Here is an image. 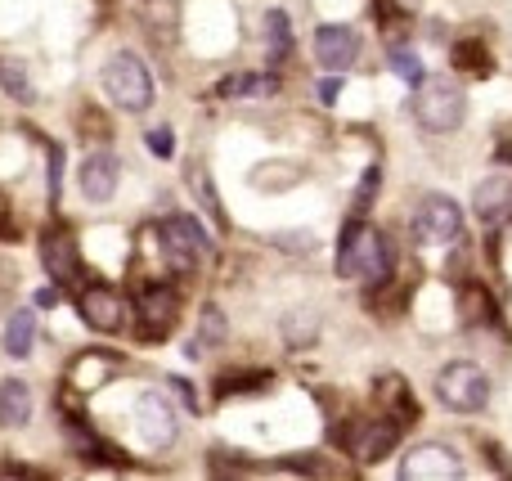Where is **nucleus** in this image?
<instances>
[{
    "instance_id": "nucleus-25",
    "label": "nucleus",
    "mask_w": 512,
    "mask_h": 481,
    "mask_svg": "<svg viewBox=\"0 0 512 481\" xmlns=\"http://www.w3.org/2000/svg\"><path fill=\"white\" fill-rule=\"evenodd\" d=\"M382 401L396 405V414L405 419V414H414V396L400 387V378H382Z\"/></svg>"
},
{
    "instance_id": "nucleus-3",
    "label": "nucleus",
    "mask_w": 512,
    "mask_h": 481,
    "mask_svg": "<svg viewBox=\"0 0 512 481\" xmlns=\"http://www.w3.org/2000/svg\"><path fill=\"white\" fill-rule=\"evenodd\" d=\"M463 113H468V99H463V90L454 86V81H423L414 95V117L423 131L432 135H450L463 126Z\"/></svg>"
},
{
    "instance_id": "nucleus-6",
    "label": "nucleus",
    "mask_w": 512,
    "mask_h": 481,
    "mask_svg": "<svg viewBox=\"0 0 512 481\" xmlns=\"http://www.w3.org/2000/svg\"><path fill=\"white\" fill-rule=\"evenodd\" d=\"M158 243H162V257H167L171 270H194L198 257L212 248L207 230L198 225V216H167L158 225Z\"/></svg>"
},
{
    "instance_id": "nucleus-11",
    "label": "nucleus",
    "mask_w": 512,
    "mask_h": 481,
    "mask_svg": "<svg viewBox=\"0 0 512 481\" xmlns=\"http://www.w3.org/2000/svg\"><path fill=\"white\" fill-rule=\"evenodd\" d=\"M400 441V428L391 419H364V423H351V432H346V450H351V459H360V464H378V459H387L391 450H396Z\"/></svg>"
},
{
    "instance_id": "nucleus-16",
    "label": "nucleus",
    "mask_w": 512,
    "mask_h": 481,
    "mask_svg": "<svg viewBox=\"0 0 512 481\" xmlns=\"http://www.w3.org/2000/svg\"><path fill=\"white\" fill-rule=\"evenodd\" d=\"M32 387L23 378H5L0 383V428H27L32 423Z\"/></svg>"
},
{
    "instance_id": "nucleus-30",
    "label": "nucleus",
    "mask_w": 512,
    "mask_h": 481,
    "mask_svg": "<svg viewBox=\"0 0 512 481\" xmlns=\"http://www.w3.org/2000/svg\"><path fill=\"white\" fill-rule=\"evenodd\" d=\"M194 185L203 189V207H207V212H212V221L225 230V212H221V203H216V194H212V185H207V176H194Z\"/></svg>"
},
{
    "instance_id": "nucleus-10",
    "label": "nucleus",
    "mask_w": 512,
    "mask_h": 481,
    "mask_svg": "<svg viewBox=\"0 0 512 481\" xmlns=\"http://www.w3.org/2000/svg\"><path fill=\"white\" fill-rule=\"evenodd\" d=\"M41 261H45V270H50V279L59 288L81 284V252H77V243H72V234L63 230V225H54V230L41 234Z\"/></svg>"
},
{
    "instance_id": "nucleus-34",
    "label": "nucleus",
    "mask_w": 512,
    "mask_h": 481,
    "mask_svg": "<svg viewBox=\"0 0 512 481\" xmlns=\"http://www.w3.org/2000/svg\"><path fill=\"white\" fill-rule=\"evenodd\" d=\"M310 243H315V239H310V234H301V239H297V234H283V239H279V248H301V252H306Z\"/></svg>"
},
{
    "instance_id": "nucleus-20",
    "label": "nucleus",
    "mask_w": 512,
    "mask_h": 481,
    "mask_svg": "<svg viewBox=\"0 0 512 481\" xmlns=\"http://www.w3.org/2000/svg\"><path fill=\"white\" fill-rule=\"evenodd\" d=\"M265 41H270V54H265V59L279 68V63L292 54V27H288V14H283V9H270V14H265Z\"/></svg>"
},
{
    "instance_id": "nucleus-31",
    "label": "nucleus",
    "mask_w": 512,
    "mask_h": 481,
    "mask_svg": "<svg viewBox=\"0 0 512 481\" xmlns=\"http://www.w3.org/2000/svg\"><path fill=\"white\" fill-rule=\"evenodd\" d=\"M337 95H342V72L328 77V81H319V99H324V104H337Z\"/></svg>"
},
{
    "instance_id": "nucleus-14",
    "label": "nucleus",
    "mask_w": 512,
    "mask_h": 481,
    "mask_svg": "<svg viewBox=\"0 0 512 481\" xmlns=\"http://www.w3.org/2000/svg\"><path fill=\"white\" fill-rule=\"evenodd\" d=\"M117 369H122V360L108 356V351H81V356L68 365V387L81 396H90V392H99Z\"/></svg>"
},
{
    "instance_id": "nucleus-26",
    "label": "nucleus",
    "mask_w": 512,
    "mask_h": 481,
    "mask_svg": "<svg viewBox=\"0 0 512 481\" xmlns=\"http://www.w3.org/2000/svg\"><path fill=\"white\" fill-rule=\"evenodd\" d=\"M265 383H270V374H234V378L225 374L221 378V392L225 396H230V392H261Z\"/></svg>"
},
{
    "instance_id": "nucleus-7",
    "label": "nucleus",
    "mask_w": 512,
    "mask_h": 481,
    "mask_svg": "<svg viewBox=\"0 0 512 481\" xmlns=\"http://www.w3.org/2000/svg\"><path fill=\"white\" fill-rule=\"evenodd\" d=\"M135 432L149 450H171L180 437V419H176V405L167 401L162 392H144L135 401Z\"/></svg>"
},
{
    "instance_id": "nucleus-19",
    "label": "nucleus",
    "mask_w": 512,
    "mask_h": 481,
    "mask_svg": "<svg viewBox=\"0 0 512 481\" xmlns=\"http://www.w3.org/2000/svg\"><path fill=\"white\" fill-rule=\"evenodd\" d=\"M32 342H36V315L32 311H14L5 324V356L27 360L32 356Z\"/></svg>"
},
{
    "instance_id": "nucleus-35",
    "label": "nucleus",
    "mask_w": 512,
    "mask_h": 481,
    "mask_svg": "<svg viewBox=\"0 0 512 481\" xmlns=\"http://www.w3.org/2000/svg\"><path fill=\"white\" fill-rule=\"evenodd\" d=\"M59 302V293H54V288H41V293H36V306H54Z\"/></svg>"
},
{
    "instance_id": "nucleus-8",
    "label": "nucleus",
    "mask_w": 512,
    "mask_h": 481,
    "mask_svg": "<svg viewBox=\"0 0 512 481\" xmlns=\"http://www.w3.org/2000/svg\"><path fill=\"white\" fill-rule=\"evenodd\" d=\"M77 311L95 333H117L126 324V315H131V302L113 284H86L77 297Z\"/></svg>"
},
{
    "instance_id": "nucleus-21",
    "label": "nucleus",
    "mask_w": 512,
    "mask_h": 481,
    "mask_svg": "<svg viewBox=\"0 0 512 481\" xmlns=\"http://www.w3.org/2000/svg\"><path fill=\"white\" fill-rule=\"evenodd\" d=\"M0 86H5V95H14L18 104H32L36 99L32 77H27V68L18 59H0Z\"/></svg>"
},
{
    "instance_id": "nucleus-4",
    "label": "nucleus",
    "mask_w": 512,
    "mask_h": 481,
    "mask_svg": "<svg viewBox=\"0 0 512 481\" xmlns=\"http://www.w3.org/2000/svg\"><path fill=\"white\" fill-rule=\"evenodd\" d=\"M436 396L454 414H477L490 405V378H486V369L468 365V360H454V365H445L436 374Z\"/></svg>"
},
{
    "instance_id": "nucleus-2",
    "label": "nucleus",
    "mask_w": 512,
    "mask_h": 481,
    "mask_svg": "<svg viewBox=\"0 0 512 481\" xmlns=\"http://www.w3.org/2000/svg\"><path fill=\"white\" fill-rule=\"evenodd\" d=\"M99 81H104L108 99H113L117 108H126V113H144V108L153 104V77H149V63H144L135 50H117L113 59L104 63Z\"/></svg>"
},
{
    "instance_id": "nucleus-15",
    "label": "nucleus",
    "mask_w": 512,
    "mask_h": 481,
    "mask_svg": "<svg viewBox=\"0 0 512 481\" xmlns=\"http://www.w3.org/2000/svg\"><path fill=\"white\" fill-rule=\"evenodd\" d=\"M140 329H144V338H167L171 333V324H176V311H180V302H176V293L171 288H144L140 293Z\"/></svg>"
},
{
    "instance_id": "nucleus-32",
    "label": "nucleus",
    "mask_w": 512,
    "mask_h": 481,
    "mask_svg": "<svg viewBox=\"0 0 512 481\" xmlns=\"http://www.w3.org/2000/svg\"><path fill=\"white\" fill-rule=\"evenodd\" d=\"M0 477H18V481H41V473H32V468H23V464H0Z\"/></svg>"
},
{
    "instance_id": "nucleus-12",
    "label": "nucleus",
    "mask_w": 512,
    "mask_h": 481,
    "mask_svg": "<svg viewBox=\"0 0 512 481\" xmlns=\"http://www.w3.org/2000/svg\"><path fill=\"white\" fill-rule=\"evenodd\" d=\"M315 59L324 63L328 72H346L360 59V32H355L351 23H324L315 32Z\"/></svg>"
},
{
    "instance_id": "nucleus-28",
    "label": "nucleus",
    "mask_w": 512,
    "mask_h": 481,
    "mask_svg": "<svg viewBox=\"0 0 512 481\" xmlns=\"http://www.w3.org/2000/svg\"><path fill=\"white\" fill-rule=\"evenodd\" d=\"M144 144H149V153H158V158H171V153H176V140H171V126H153V131L144 135Z\"/></svg>"
},
{
    "instance_id": "nucleus-5",
    "label": "nucleus",
    "mask_w": 512,
    "mask_h": 481,
    "mask_svg": "<svg viewBox=\"0 0 512 481\" xmlns=\"http://www.w3.org/2000/svg\"><path fill=\"white\" fill-rule=\"evenodd\" d=\"M463 234V212L450 194H427L414 212V239L427 248H450Z\"/></svg>"
},
{
    "instance_id": "nucleus-1",
    "label": "nucleus",
    "mask_w": 512,
    "mask_h": 481,
    "mask_svg": "<svg viewBox=\"0 0 512 481\" xmlns=\"http://www.w3.org/2000/svg\"><path fill=\"white\" fill-rule=\"evenodd\" d=\"M387 270H391L387 239L364 221L346 225L342 239H337V275L355 279V284H378V279H387Z\"/></svg>"
},
{
    "instance_id": "nucleus-33",
    "label": "nucleus",
    "mask_w": 512,
    "mask_h": 481,
    "mask_svg": "<svg viewBox=\"0 0 512 481\" xmlns=\"http://www.w3.org/2000/svg\"><path fill=\"white\" fill-rule=\"evenodd\" d=\"M171 387H176V396H180V401L189 405V410H198V392H194V387L185 383V378H171Z\"/></svg>"
},
{
    "instance_id": "nucleus-27",
    "label": "nucleus",
    "mask_w": 512,
    "mask_h": 481,
    "mask_svg": "<svg viewBox=\"0 0 512 481\" xmlns=\"http://www.w3.org/2000/svg\"><path fill=\"white\" fill-rule=\"evenodd\" d=\"M378 185H382V171H378V167H369V171H364V180H360V189H355V216H360L364 207H369V198L378 194Z\"/></svg>"
},
{
    "instance_id": "nucleus-24",
    "label": "nucleus",
    "mask_w": 512,
    "mask_h": 481,
    "mask_svg": "<svg viewBox=\"0 0 512 481\" xmlns=\"http://www.w3.org/2000/svg\"><path fill=\"white\" fill-rule=\"evenodd\" d=\"M221 338H225V320H221V311H216V306H207V311H203V338L189 342L185 356H189V360L203 356V342H221Z\"/></svg>"
},
{
    "instance_id": "nucleus-29",
    "label": "nucleus",
    "mask_w": 512,
    "mask_h": 481,
    "mask_svg": "<svg viewBox=\"0 0 512 481\" xmlns=\"http://www.w3.org/2000/svg\"><path fill=\"white\" fill-rule=\"evenodd\" d=\"M59 167H63V149L50 144V171H45V185H50V203H59Z\"/></svg>"
},
{
    "instance_id": "nucleus-13",
    "label": "nucleus",
    "mask_w": 512,
    "mask_h": 481,
    "mask_svg": "<svg viewBox=\"0 0 512 481\" xmlns=\"http://www.w3.org/2000/svg\"><path fill=\"white\" fill-rule=\"evenodd\" d=\"M117 158L108 149H99V153H90L86 162H81V171H77V185H81V194L90 198V203H108V198L117 194Z\"/></svg>"
},
{
    "instance_id": "nucleus-22",
    "label": "nucleus",
    "mask_w": 512,
    "mask_h": 481,
    "mask_svg": "<svg viewBox=\"0 0 512 481\" xmlns=\"http://www.w3.org/2000/svg\"><path fill=\"white\" fill-rule=\"evenodd\" d=\"M454 63H459L463 72H477V77H486L490 72V54L481 41H459L454 45Z\"/></svg>"
},
{
    "instance_id": "nucleus-18",
    "label": "nucleus",
    "mask_w": 512,
    "mask_h": 481,
    "mask_svg": "<svg viewBox=\"0 0 512 481\" xmlns=\"http://www.w3.org/2000/svg\"><path fill=\"white\" fill-rule=\"evenodd\" d=\"M274 90H279V81L270 77V72H239V77H225L221 86H216V95L221 99H270Z\"/></svg>"
},
{
    "instance_id": "nucleus-23",
    "label": "nucleus",
    "mask_w": 512,
    "mask_h": 481,
    "mask_svg": "<svg viewBox=\"0 0 512 481\" xmlns=\"http://www.w3.org/2000/svg\"><path fill=\"white\" fill-rule=\"evenodd\" d=\"M391 72H396L400 81H409V86H423V59H418L414 50H405V45L391 50Z\"/></svg>"
},
{
    "instance_id": "nucleus-9",
    "label": "nucleus",
    "mask_w": 512,
    "mask_h": 481,
    "mask_svg": "<svg viewBox=\"0 0 512 481\" xmlns=\"http://www.w3.org/2000/svg\"><path fill=\"white\" fill-rule=\"evenodd\" d=\"M400 477H405V481H459L463 477V464H459V455H454L450 446H436V441H427V446H414L405 455V464H400Z\"/></svg>"
},
{
    "instance_id": "nucleus-17",
    "label": "nucleus",
    "mask_w": 512,
    "mask_h": 481,
    "mask_svg": "<svg viewBox=\"0 0 512 481\" xmlns=\"http://www.w3.org/2000/svg\"><path fill=\"white\" fill-rule=\"evenodd\" d=\"M508 207H512V185L504 176H490L486 185H477V216L486 225H499L508 216Z\"/></svg>"
}]
</instances>
